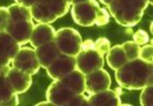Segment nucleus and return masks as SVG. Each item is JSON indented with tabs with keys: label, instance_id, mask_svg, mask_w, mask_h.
Segmentation results:
<instances>
[{
	"label": "nucleus",
	"instance_id": "f257e3e1",
	"mask_svg": "<svg viewBox=\"0 0 153 106\" xmlns=\"http://www.w3.org/2000/svg\"><path fill=\"white\" fill-rule=\"evenodd\" d=\"M140 57L144 60V62H151L152 63V42L151 44L144 46L142 49L139 50Z\"/></svg>",
	"mask_w": 153,
	"mask_h": 106
},
{
	"label": "nucleus",
	"instance_id": "f03ea898",
	"mask_svg": "<svg viewBox=\"0 0 153 106\" xmlns=\"http://www.w3.org/2000/svg\"><path fill=\"white\" fill-rule=\"evenodd\" d=\"M134 41H135L137 44H144L146 42L149 41V35H148L146 31L139 30L134 34Z\"/></svg>",
	"mask_w": 153,
	"mask_h": 106
},
{
	"label": "nucleus",
	"instance_id": "7ed1b4c3",
	"mask_svg": "<svg viewBox=\"0 0 153 106\" xmlns=\"http://www.w3.org/2000/svg\"><path fill=\"white\" fill-rule=\"evenodd\" d=\"M146 91H148V95H149V96H152V85L146 87ZM146 99H149L150 102L152 103V97H151V99H150V97H144V94H141V103H143V101Z\"/></svg>",
	"mask_w": 153,
	"mask_h": 106
}]
</instances>
